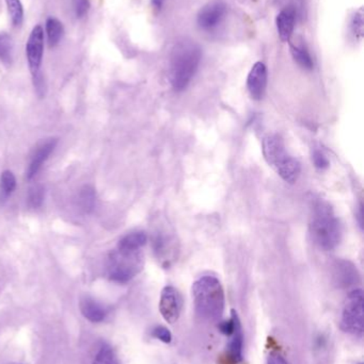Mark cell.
<instances>
[{
	"label": "cell",
	"instance_id": "obj_1",
	"mask_svg": "<svg viewBox=\"0 0 364 364\" xmlns=\"http://www.w3.org/2000/svg\"><path fill=\"white\" fill-rule=\"evenodd\" d=\"M202 58L201 47L194 41L182 40L173 47L169 77L175 91H183L194 78Z\"/></svg>",
	"mask_w": 364,
	"mask_h": 364
},
{
	"label": "cell",
	"instance_id": "obj_2",
	"mask_svg": "<svg viewBox=\"0 0 364 364\" xmlns=\"http://www.w3.org/2000/svg\"><path fill=\"white\" fill-rule=\"evenodd\" d=\"M194 310L201 318L216 322L226 307V295L222 282L214 276H203L192 284Z\"/></svg>",
	"mask_w": 364,
	"mask_h": 364
},
{
	"label": "cell",
	"instance_id": "obj_3",
	"mask_svg": "<svg viewBox=\"0 0 364 364\" xmlns=\"http://www.w3.org/2000/svg\"><path fill=\"white\" fill-rule=\"evenodd\" d=\"M310 232L313 241L324 250H333L339 245L342 237L341 225L328 205L320 203L316 208L310 224Z\"/></svg>",
	"mask_w": 364,
	"mask_h": 364
},
{
	"label": "cell",
	"instance_id": "obj_4",
	"mask_svg": "<svg viewBox=\"0 0 364 364\" xmlns=\"http://www.w3.org/2000/svg\"><path fill=\"white\" fill-rule=\"evenodd\" d=\"M263 155L267 164L284 181L294 183L301 175V164L288 155L284 141L278 136H269L263 141Z\"/></svg>",
	"mask_w": 364,
	"mask_h": 364
},
{
	"label": "cell",
	"instance_id": "obj_5",
	"mask_svg": "<svg viewBox=\"0 0 364 364\" xmlns=\"http://www.w3.org/2000/svg\"><path fill=\"white\" fill-rule=\"evenodd\" d=\"M143 267V256L140 250H120L109 259V279L118 284L130 282Z\"/></svg>",
	"mask_w": 364,
	"mask_h": 364
},
{
	"label": "cell",
	"instance_id": "obj_6",
	"mask_svg": "<svg viewBox=\"0 0 364 364\" xmlns=\"http://www.w3.org/2000/svg\"><path fill=\"white\" fill-rule=\"evenodd\" d=\"M363 291H352L344 301L342 309L341 327L345 333L355 337L363 336Z\"/></svg>",
	"mask_w": 364,
	"mask_h": 364
},
{
	"label": "cell",
	"instance_id": "obj_7",
	"mask_svg": "<svg viewBox=\"0 0 364 364\" xmlns=\"http://www.w3.org/2000/svg\"><path fill=\"white\" fill-rule=\"evenodd\" d=\"M43 53H44V31L43 28L38 25L32 29L26 44V55H27L28 65L32 77L41 74Z\"/></svg>",
	"mask_w": 364,
	"mask_h": 364
},
{
	"label": "cell",
	"instance_id": "obj_8",
	"mask_svg": "<svg viewBox=\"0 0 364 364\" xmlns=\"http://www.w3.org/2000/svg\"><path fill=\"white\" fill-rule=\"evenodd\" d=\"M183 301L181 294L175 287L164 288L160 294V311L164 320L169 324H175L181 316Z\"/></svg>",
	"mask_w": 364,
	"mask_h": 364
},
{
	"label": "cell",
	"instance_id": "obj_9",
	"mask_svg": "<svg viewBox=\"0 0 364 364\" xmlns=\"http://www.w3.org/2000/svg\"><path fill=\"white\" fill-rule=\"evenodd\" d=\"M226 14L227 4L222 0H214L201 9L197 21L201 29L211 30L222 23Z\"/></svg>",
	"mask_w": 364,
	"mask_h": 364
},
{
	"label": "cell",
	"instance_id": "obj_10",
	"mask_svg": "<svg viewBox=\"0 0 364 364\" xmlns=\"http://www.w3.org/2000/svg\"><path fill=\"white\" fill-rule=\"evenodd\" d=\"M267 87V68L262 62L252 66L247 78V87L254 100H262Z\"/></svg>",
	"mask_w": 364,
	"mask_h": 364
},
{
	"label": "cell",
	"instance_id": "obj_11",
	"mask_svg": "<svg viewBox=\"0 0 364 364\" xmlns=\"http://www.w3.org/2000/svg\"><path fill=\"white\" fill-rule=\"evenodd\" d=\"M154 250L162 264L165 267H169L175 259L177 241L169 233H158L154 239Z\"/></svg>",
	"mask_w": 364,
	"mask_h": 364
},
{
	"label": "cell",
	"instance_id": "obj_12",
	"mask_svg": "<svg viewBox=\"0 0 364 364\" xmlns=\"http://www.w3.org/2000/svg\"><path fill=\"white\" fill-rule=\"evenodd\" d=\"M56 145H57V139H49V140L45 141L36 147V151L32 155L31 161H30L29 166H28L27 174H26L27 179L31 181L33 177H36L43 164L48 159L51 153L55 151Z\"/></svg>",
	"mask_w": 364,
	"mask_h": 364
},
{
	"label": "cell",
	"instance_id": "obj_13",
	"mask_svg": "<svg viewBox=\"0 0 364 364\" xmlns=\"http://www.w3.org/2000/svg\"><path fill=\"white\" fill-rule=\"evenodd\" d=\"M244 333L241 325L231 336L226 353L222 357V364H239L243 361Z\"/></svg>",
	"mask_w": 364,
	"mask_h": 364
},
{
	"label": "cell",
	"instance_id": "obj_14",
	"mask_svg": "<svg viewBox=\"0 0 364 364\" xmlns=\"http://www.w3.org/2000/svg\"><path fill=\"white\" fill-rule=\"evenodd\" d=\"M295 18H296V12L293 6H286L284 10L280 11L279 14L276 18V25H277V31L279 34L280 40L282 42H290L294 32Z\"/></svg>",
	"mask_w": 364,
	"mask_h": 364
},
{
	"label": "cell",
	"instance_id": "obj_15",
	"mask_svg": "<svg viewBox=\"0 0 364 364\" xmlns=\"http://www.w3.org/2000/svg\"><path fill=\"white\" fill-rule=\"evenodd\" d=\"M79 308H80L81 314L92 323L103 322L108 314L106 308L91 297H83L79 304Z\"/></svg>",
	"mask_w": 364,
	"mask_h": 364
},
{
	"label": "cell",
	"instance_id": "obj_16",
	"mask_svg": "<svg viewBox=\"0 0 364 364\" xmlns=\"http://www.w3.org/2000/svg\"><path fill=\"white\" fill-rule=\"evenodd\" d=\"M45 29H46L47 41L51 47L57 46L61 41L64 33L63 25L59 19L55 17H49L45 23Z\"/></svg>",
	"mask_w": 364,
	"mask_h": 364
},
{
	"label": "cell",
	"instance_id": "obj_17",
	"mask_svg": "<svg viewBox=\"0 0 364 364\" xmlns=\"http://www.w3.org/2000/svg\"><path fill=\"white\" fill-rule=\"evenodd\" d=\"M147 237L145 232H134L125 235L120 240L118 244V250H140L147 243Z\"/></svg>",
	"mask_w": 364,
	"mask_h": 364
},
{
	"label": "cell",
	"instance_id": "obj_18",
	"mask_svg": "<svg viewBox=\"0 0 364 364\" xmlns=\"http://www.w3.org/2000/svg\"><path fill=\"white\" fill-rule=\"evenodd\" d=\"M291 53H292L293 59L297 62L299 66L303 70H311L313 68V60L310 55L309 51L303 44H290Z\"/></svg>",
	"mask_w": 364,
	"mask_h": 364
},
{
	"label": "cell",
	"instance_id": "obj_19",
	"mask_svg": "<svg viewBox=\"0 0 364 364\" xmlns=\"http://www.w3.org/2000/svg\"><path fill=\"white\" fill-rule=\"evenodd\" d=\"M13 61L12 38L6 32H0V62L11 65Z\"/></svg>",
	"mask_w": 364,
	"mask_h": 364
},
{
	"label": "cell",
	"instance_id": "obj_20",
	"mask_svg": "<svg viewBox=\"0 0 364 364\" xmlns=\"http://www.w3.org/2000/svg\"><path fill=\"white\" fill-rule=\"evenodd\" d=\"M94 203H95V191L92 186H83L78 195L79 209L88 213L93 209Z\"/></svg>",
	"mask_w": 364,
	"mask_h": 364
},
{
	"label": "cell",
	"instance_id": "obj_21",
	"mask_svg": "<svg viewBox=\"0 0 364 364\" xmlns=\"http://www.w3.org/2000/svg\"><path fill=\"white\" fill-rule=\"evenodd\" d=\"M6 4L11 23L14 27H21L24 21V8L21 0H6Z\"/></svg>",
	"mask_w": 364,
	"mask_h": 364
},
{
	"label": "cell",
	"instance_id": "obj_22",
	"mask_svg": "<svg viewBox=\"0 0 364 364\" xmlns=\"http://www.w3.org/2000/svg\"><path fill=\"white\" fill-rule=\"evenodd\" d=\"M92 364H119V361L113 348L108 344H103Z\"/></svg>",
	"mask_w": 364,
	"mask_h": 364
},
{
	"label": "cell",
	"instance_id": "obj_23",
	"mask_svg": "<svg viewBox=\"0 0 364 364\" xmlns=\"http://www.w3.org/2000/svg\"><path fill=\"white\" fill-rule=\"evenodd\" d=\"M239 325H241V321H239V316H237L235 310H232L231 311V318L229 320L224 321V322H220L219 325H218V329H219L222 335L231 337Z\"/></svg>",
	"mask_w": 364,
	"mask_h": 364
},
{
	"label": "cell",
	"instance_id": "obj_24",
	"mask_svg": "<svg viewBox=\"0 0 364 364\" xmlns=\"http://www.w3.org/2000/svg\"><path fill=\"white\" fill-rule=\"evenodd\" d=\"M16 188V179L10 171H4L0 176V190L4 196H9Z\"/></svg>",
	"mask_w": 364,
	"mask_h": 364
},
{
	"label": "cell",
	"instance_id": "obj_25",
	"mask_svg": "<svg viewBox=\"0 0 364 364\" xmlns=\"http://www.w3.org/2000/svg\"><path fill=\"white\" fill-rule=\"evenodd\" d=\"M350 32L352 36H354L355 40L360 41L363 36V9H359L356 11L354 16H353L352 21H350Z\"/></svg>",
	"mask_w": 364,
	"mask_h": 364
},
{
	"label": "cell",
	"instance_id": "obj_26",
	"mask_svg": "<svg viewBox=\"0 0 364 364\" xmlns=\"http://www.w3.org/2000/svg\"><path fill=\"white\" fill-rule=\"evenodd\" d=\"M44 188L42 186H36L30 188L28 193V205L32 209L41 207L44 200Z\"/></svg>",
	"mask_w": 364,
	"mask_h": 364
},
{
	"label": "cell",
	"instance_id": "obj_27",
	"mask_svg": "<svg viewBox=\"0 0 364 364\" xmlns=\"http://www.w3.org/2000/svg\"><path fill=\"white\" fill-rule=\"evenodd\" d=\"M151 333L155 339L160 340L164 343L169 344L172 341V335H171L170 331L165 326L154 327Z\"/></svg>",
	"mask_w": 364,
	"mask_h": 364
},
{
	"label": "cell",
	"instance_id": "obj_28",
	"mask_svg": "<svg viewBox=\"0 0 364 364\" xmlns=\"http://www.w3.org/2000/svg\"><path fill=\"white\" fill-rule=\"evenodd\" d=\"M73 10L77 18H83L88 14L90 9L89 0H72Z\"/></svg>",
	"mask_w": 364,
	"mask_h": 364
},
{
	"label": "cell",
	"instance_id": "obj_29",
	"mask_svg": "<svg viewBox=\"0 0 364 364\" xmlns=\"http://www.w3.org/2000/svg\"><path fill=\"white\" fill-rule=\"evenodd\" d=\"M313 161L316 168H321V170H323V168H328V160H327V158L325 157V156L323 155L321 151H316V153H314Z\"/></svg>",
	"mask_w": 364,
	"mask_h": 364
},
{
	"label": "cell",
	"instance_id": "obj_30",
	"mask_svg": "<svg viewBox=\"0 0 364 364\" xmlns=\"http://www.w3.org/2000/svg\"><path fill=\"white\" fill-rule=\"evenodd\" d=\"M267 364H288V363L279 353L273 352L269 354Z\"/></svg>",
	"mask_w": 364,
	"mask_h": 364
},
{
	"label": "cell",
	"instance_id": "obj_31",
	"mask_svg": "<svg viewBox=\"0 0 364 364\" xmlns=\"http://www.w3.org/2000/svg\"><path fill=\"white\" fill-rule=\"evenodd\" d=\"M165 1H166V0H152V6H153V8L156 9V10H160Z\"/></svg>",
	"mask_w": 364,
	"mask_h": 364
},
{
	"label": "cell",
	"instance_id": "obj_32",
	"mask_svg": "<svg viewBox=\"0 0 364 364\" xmlns=\"http://www.w3.org/2000/svg\"><path fill=\"white\" fill-rule=\"evenodd\" d=\"M359 364H363V363H359Z\"/></svg>",
	"mask_w": 364,
	"mask_h": 364
}]
</instances>
